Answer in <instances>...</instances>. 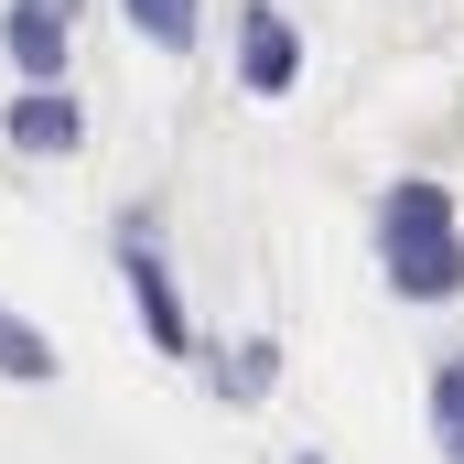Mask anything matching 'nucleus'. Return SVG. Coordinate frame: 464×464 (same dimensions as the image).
<instances>
[{"label": "nucleus", "mask_w": 464, "mask_h": 464, "mask_svg": "<svg viewBox=\"0 0 464 464\" xmlns=\"http://www.w3.org/2000/svg\"><path fill=\"white\" fill-rule=\"evenodd\" d=\"M378 270L400 303H454L464 292V217L432 173H400L378 195Z\"/></svg>", "instance_id": "f257e3e1"}, {"label": "nucleus", "mask_w": 464, "mask_h": 464, "mask_svg": "<svg viewBox=\"0 0 464 464\" xmlns=\"http://www.w3.org/2000/svg\"><path fill=\"white\" fill-rule=\"evenodd\" d=\"M119 281H130V314H140L151 356H195V314H184V281H173V259H162V217H151V206L119 217Z\"/></svg>", "instance_id": "f03ea898"}, {"label": "nucleus", "mask_w": 464, "mask_h": 464, "mask_svg": "<svg viewBox=\"0 0 464 464\" xmlns=\"http://www.w3.org/2000/svg\"><path fill=\"white\" fill-rule=\"evenodd\" d=\"M292 76H303L292 11H281V0H237V87H248V98H281Z\"/></svg>", "instance_id": "7ed1b4c3"}, {"label": "nucleus", "mask_w": 464, "mask_h": 464, "mask_svg": "<svg viewBox=\"0 0 464 464\" xmlns=\"http://www.w3.org/2000/svg\"><path fill=\"white\" fill-rule=\"evenodd\" d=\"M65 44H76V0H11L0 11V54L22 65V87H65Z\"/></svg>", "instance_id": "20e7f679"}, {"label": "nucleus", "mask_w": 464, "mask_h": 464, "mask_svg": "<svg viewBox=\"0 0 464 464\" xmlns=\"http://www.w3.org/2000/svg\"><path fill=\"white\" fill-rule=\"evenodd\" d=\"M0 140H11L22 162H65V151L87 140V109H76L65 87H22V98L0 109Z\"/></svg>", "instance_id": "39448f33"}, {"label": "nucleus", "mask_w": 464, "mask_h": 464, "mask_svg": "<svg viewBox=\"0 0 464 464\" xmlns=\"http://www.w3.org/2000/svg\"><path fill=\"white\" fill-rule=\"evenodd\" d=\"M206 389L227 411H259L281 389V335H237V346H206Z\"/></svg>", "instance_id": "423d86ee"}, {"label": "nucleus", "mask_w": 464, "mask_h": 464, "mask_svg": "<svg viewBox=\"0 0 464 464\" xmlns=\"http://www.w3.org/2000/svg\"><path fill=\"white\" fill-rule=\"evenodd\" d=\"M119 22H130L151 54H195V44H206V0H119Z\"/></svg>", "instance_id": "0eeeda50"}, {"label": "nucleus", "mask_w": 464, "mask_h": 464, "mask_svg": "<svg viewBox=\"0 0 464 464\" xmlns=\"http://www.w3.org/2000/svg\"><path fill=\"white\" fill-rule=\"evenodd\" d=\"M54 367H65L54 335H44L33 314H11V303H0V378H11V389H54Z\"/></svg>", "instance_id": "6e6552de"}, {"label": "nucleus", "mask_w": 464, "mask_h": 464, "mask_svg": "<svg viewBox=\"0 0 464 464\" xmlns=\"http://www.w3.org/2000/svg\"><path fill=\"white\" fill-rule=\"evenodd\" d=\"M464 432V356H443L432 367V443H454Z\"/></svg>", "instance_id": "1a4fd4ad"}, {"label": "nucleus", "mask_w": 464, "mask_h": 464, "mask_svg": "<svg viewBox=\"0 0 464 464\" xmlns=\"http://www.w3.org/2000/svg\"><path fill=\"white\" fill-rule=\"evenodd\" d=\"M443 464H464V432H454V443H443Z\"/></svg>", "instance_id": "9d476101"}, {"label": "nucleus", "mask_w": 464, "mask_h": 464, "mask_svg": "<svg viewBox=\"0 0 464 464\" xmlns=\"http://www.w3.org/2000/svg\"><path fill=\"white\" fill-rule=\"evenodd\" d=\"M292 464H324V454H292Z\"/></svg>", "instance_id": "9b49d317"}]
</instances>
